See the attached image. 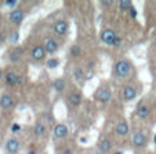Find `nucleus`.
Instances as JSON below:
<instances>
[{"instance_id":"nucleus-1","label":"nucleus","mask_w":156,"mask_h":154,"mask_svg":"<svg viewBox=\"0 0 156 154\" xmlns=\"http://www.w3.org/2000/svg\"><path fill=\"white\" fill-rule=\"evenodd\" d=\"M130 71H131V64H130L129 60L122 58L118 60L115 62V67H113V74L118 78H126L129 77Z\"/></svg>"},{"instance_id":"nucleus-2","label":"nucleus","mask_w":156,"mask_h":154,"mask_svg":"<svg viewBox=\"0 0 156 154\" xmlns=\"http://www.w3.org/2000/svg\"><path fill=\"white\" fill-rule=\"evenodd\" d=\"M116 36H118V33H116V31L111 29V28H105V29H102V32H101L100 38H101V42L102 43H105V45H112L113 40L116 39Z\"/></svg>"},{"instance_id":"nucleus-3","label":"nucleus","mask_w":156,"mask_h":154,"mask_svg":"<svg viewBox=\"0 0 156 154\" xmlns=\"http://www.w3.org/2000/svg\"><path fill=\"white\" fill-rule=\"evenodd\" d=\"M94 97H95V100L100 101V103L106 104V103H109V100L112 97V93H111V90H109L108 88H100V89L95 92Z\"/></svg>"},{"instance_id":"nucleus-4","label":"nucleus","mask_w":156,"mask_h":154,"mask_svg":"<svg viewBox=\"0 0 156 154\" xmlns=\"http://www.w3.org/2000/svg\"><path fill=\"white\" fill-rule=\"evenodd\" d=\"M68 29H69V24L65 20H58L57 22H54V25H53L54 33L58 36H65L68 33Z\"/></svg>"},{"instance_id":"nucleus-5","label":"nucleus","mask_w":156,"mask_h":154,"mask_svg":"<svg viewBox=\"0 0 156 154\" xmlns=\"http://www.w3.org/2000/svg\"><path fill=\"white\" fill-rule=\"evenodd\" d=\"M69 133V129L68 126L65 124H57L54 125L53 128V136L55 137V139H64V137H66Z\"/></svg>"},{"instance_id":"nucleus-6","label":"nucleus","mask_w":156,"mask_h":154,"mask_svg":"<svg viewBox=\"0 0 156 154\" xmlns=\"http://www.w3.org/2000/svg\"><path fill=\"white\" fill-rule=\"evenodd\" d=\"M24 18H25V13L22 11L21 9H15V10H12V11L9 14V20H10V22H11V24H14V25H20V24H22Z\"/></svg>"},{"instance_id":"nucleus-7","label":"nucleus","mask_w":156,"mask_h":154,"mask_svg":"<svg viewBox=\"0 0 156 154\" xmlns=\"http://www.w3.org/2000/svg\"><path fill=\"white\" fill-rule=\"evenodd\" d=\"M137 96V90L134 86L131 85H127L123 88V92H122V99H123L124 101H131L134 100Z\"/></svg>"},{"instance_id":"nucleus-8","label":"nucleus","mask_w":156,"mask_h":154,"mask_svg":"<svg viewBox=\"0 0 156 154\" xmlns=\"http://www.w3.org/2000/svg\"><path fill=\"white\" fill-rule=\"evenodd\" d=\"M58 42L55 40V39H53V38H47L46 40H44V46H43V49H44V51L46 53H48V54H54L57 50H58Z\"/></svg>"},{"instance_id":"nucleus-9","label":"nucleus","mask_w":156,"mask_h":154,"mask_svg":"<svg viewBox=\"0 0 156 154\" xmlns=\"http://www.w3.org/2000/svg\"><path fill=\"white\" fill-rule=\"evenodd\" d=\"M15 104L14 101V97H12L11 95H3L2 97H0V108H3V110H10L12 108Z\"/></svg>"},{"instance_id":"nucleus-10","label":"nucleus","mask_w":156,"mask_h":154,"mask_svg":"<svg viewBox=\"0 0 156 154\" xmlns=\"http://www.w3.org/2000/svg\"><path fill=\"white\" fill-rule=\"evenodd\" d=\"M131 143L134 147H144L145 145H147V136L145 135H142L141 132H136V133L133 135L131 137Z\"/></svg>"},{"instance_id":"nucleus-11","label":"nucleus","mask_w":156,"mask_h":154,"mask_svg":"<svg viewBox=\"0 0 156 154\" xmlns=\"http://www.w3.org/2000/svg\"><path fill=\"white\" fill-rule=\"evenodd\" d=\"M20 150V142H18L17 137H11V139L7 140L6 143V151L9 154H17Z\"/></svg>"},{"instance_id":"nucleus-12","label":"nucleus","mask_w":156,"mask_h":154,"mask_svg":"<svg viewBox=\"0 0 156 154\" xmlns=\"http://www.w3.org/2000/svg\"><path fill=\"white\" fill-rule=\"evenodd\" d=\"M82 100H83V97H82V93L80 92L73 90V92H71L68 95V101L72 107H79L80 104H82Z\"/></svg>"},{"instance_id":"nucleus-13","label":"nucleus","mask_w":156,"mask_h":154,"mask_svg":"<svg viewBox=\"0 0 156 154\" xmlns=\"http://www.w3.org/2000/svg\"><path fill=\"white\" fill-rule=\"evenodd\" d=\"M44 56H46V51H44L43 46H35L32 49V51H30V57L35 61H41L44 58Z\"/></svg>"},{"instance_id":"nucleus-14","label":"nucleus","mask_w":156,"mask_h":154,"mask_svg":"<svg viewBox=\"0 0 156 154\" xmlns=\"http://www.w3.org/2000/svg\"><path fill=\"white\" fill-rule=\"evenodd\" d=\"M115 130H116V135H119V136H122V137H123V136H127V135H129V130H130L129 124H127L126 121L118 122V125H116Z\"/></svg>"},{"instance_id":"nucleus-15","label":"nucleus","mask_w":156,"mask_h":154,"mask_svg":"<svg viewBox=\"0 0 156 154\" xmlns=\"http://www.w3.org/2000/svg\"><path fill=\"white\" fill-rule=\"evenodd\" d=\"M98 148H100V151L101 153H104V154L109 153V151L112 150V142H111L109 139L100 140V143H98Z\"/></svg>"},{"instance_id":"nucleus-16","label":"nucleus","mask_w":156,"mask_h":154,"mask_svg":"<svg viewBox=\"0 0 156 154\" xmlns=\"http://www.w3.org/2000/svg\"><path fill=\"white\" fill-rule=\"evenodd\" d=\"M17 75L14 71H9L4 75V79H6L7 86H17Z\"/></svg>"},{"instance_id":"nucleus-17","label":"nucleus","mask_w":156,"mask_h":154,"mask_svg":"<svg viewBox=\"0 0 156 154\" xmlns=\"http://www.w3.org/2000/svg\"><path fill=\"white\" fill-rule=\"evenodd\" d=\"M22 51H24V49L22 47H17V49H14V50L10 53V61L14 64V62H18L21 60V54H22Z\"/></svg>"},{"instance_id":"nucleus-18","label":"nucleus","mask_w":156,"mask_h":154,"mask_svg":"<svg viewBox=\"0 0 156 154\" xmlns=\"http://www.w3.org/2000/svg\"><path fill=\"white\" fill-rule=\"evenodd\" d=\"M65 86H66V83H65V79H62V78H57L55 81L53 82V88L55 92L61 93L65 90Z\"/></svg>"},{"instance_id":"nucleus-19","label":"nucleus","mask_w":156,"mask_h":154,"mask_svg":"<svg viewBox=\"0 0 156 154\" xmlns=\"http://www.w3.org/2000/svg\"><path fill=\"white\" fill-rule=\"evenodd\" d=\"M137 115H138L140 119H147L149 117V107L140 104L138 108H137Z\"/></svg>"},{"instance_id":"nucleus-20","label":"nucleus","mask_w":156,"mask_h":154,"mask_svg":"<svg viewBox=\"0 0 156 154\" xmlns=\"http://www.w3.org/2000/svg\"><path fill=\"white\" fill-rule=\"evenodd\" d=\"M33 133H35L36 136H43V135H46V125H44L43 122H36L35 126H33Z\"/></svg>"},{"instance_id":"nucleus-21","label":"nucleus","mask_w":156,"mask_h":154,"mask_svg":"<svg viewBox=\"0 0 156 154\" xmlns=\"http://www.w3.org/2000/svg\"><path fill=\"white\" fill-rule=\"evenodd\" d=\"M58 65H59V60L55 58V57L48 58L47 61H46V67H47L48 69H55V68H58Z\"/></svg>"},{"instance_id":"nucleus-22","label":"nucleus","mask_w":156,"mask_h":154,"mask_svg":"<svg viewBox=\"0 0 156 154\" xmlns=\"http://www.w3.org/2000/svg\"><path fill=\"white\" fill-rule=\"evenodd\" d=\"M131 7H133V3L130 0H120V2H119V9H120L122 11H129Z\"/></svg>"},{"instance_id":"nucleus-23","label":"nucleus","mask_w":156,"mask_h":154,"mask_svg":"<svg viewBox=\"0 0 156 154\" xmlns=\"http://www.w3.org/2000/svg\"><path fill=\"white\" fill-rule=\"evenodd\" d=\"M73 78L76 81H83L84 79V71H83L82 68H79V67H76V68L73 69Z\"/></svg>"},{"instance_id":"nucleus-24","label":"nucleus","mask_w":156,"mask_h":154,"mask_svg":"<svg viewBox=\"0 0 156 154\" xmlns=\"http://www.w3.org/2000/svg\"><path fill=\"white\" fill-rule=\"evenodd\" d=\"M69 53H71L72 57H79L80 53H82V49H80L79 45H73L71 47V50H69Z\"/></svg>"},{"instance_id":"nucleus-25","label":"nucleus","mask_w":156,"mask_h":154,"mask_svg":"<svg viewBox=\"0 0 156 154\" xmlns=\"http://www.w3.org/2000/svg\"><path fill=\"white\" fill-rule=\"evenodd\" d=\"M3 4H4V6H7L9 9H15V7H17V4H18V2H17V0H4Z\"/></svg>"},{"instance_id":"nucleus-26","label":"nucleus","mask_w":156,"mask_h":154,"mask_svg":"<svg viewBox=\"0 0 156 154\" xmlns=\"http://www.w3.org/2000/svg\"><path fill=\"white\" fill-rule=\"evenodd\" d=\"M18 39H20V33H18L17 31H14V32L11 33V36H10V42H11V43H17Z\"/></svg>"},{"instance_id":"nucleus-27","label":"nucleus","mask_w":156,"mask_h":154,"mask_svg":"<svg viewBox=\"0 0 156 154\" xmlns=\"http://www.w3.org/2000/svg\"><path fill=\"white\" fill-rule=\"evenodd\" d=\"M24 83H25V77H24V74L17 75V86H24Z\"/></svg>"},{"instance_id":"nucleus-28","label":"nucleus","mask_w":156,"mask_h":154,"mask_svg":"<svg viewBox=\"0 0 156 154\" xmlns=\"http://www.w3.org/2000/svg\"><path fill=\"white\" fill-rule=\"evenodd\" d=\"M122 43H123V39H122L120 36H116V39L113 40V43H112L111 46H112V47H119V46H120Z\"/></svg>"},{"instance_id":"nucleus-29","label":"nucleus","mask_w":156,"mask_h":154,"mask_svg":"<svg viewBox=\"0 0 156 154\" xmlns=\"http://www.w3.org/2000/svg\"><path fill=\"white\" fill-rule=\"evenodd\" d=\"M129 13H130V17H131V18H134V20H136V18H137V15H138V11H137V9H136V7H134V6H133L131 9L129 10Z\"/></svg>"},{"instance_id":"nucleus-30","label":"nucleus","mask_w":156,"mask_h":154,"mask_svg":"<svg viewBox=\"0 0 156 154\" xmlns=\"http://www.w3.org/2000/svg\"><path fill=\"white\" fill-rule=\"evenodd\" d=\"M101 6H104V7H111V6H113V2H109V0H101Z\"/></svg>"},{"instance_id":"nucleus-31","label":"nucleus","mask_w":156,"mask_h":154,"mask_svg":"<svg viewBox=\"0 0 156 154\" xmlns=\"http://www.w3.org/2000/svg\"><path fill=\"white\" fill-rule=\"evenodd\" d=\"M20 129H21V125L20 124H12L11 125V132H12V133H17Z\"/></svg>"},{"instance_id":"nucleus-32","label":"nucleus","mask_w":156,"mask_h":154,"mask_svg":"<svg viewBox=\"0 0 156 154\" xmlns=\"http://www.w3.org/2000/svg\"><path fill=\"white\" fill-rule=\"evenodd\" d=\"M80 143H82V145H86V143H87V137L82 136V137H80Z\"/></svg>"},{"instance_id":"nucleus-33","label":"nucleus","mask_w":156,"mask_h":154,"mask_svg":"<svg viewBox=\"0 0 156 154\" xmlns=\"http://www.w3.org/2000/svg\"><path fill=\"white\" fill-rule=\"evenodd\" d=\"M64 154H72V150H71V148H65Z\"/></svg>"},{"instance_id":"nucleus-34","label":"nucleus","mask_w":156,"mask_h":154,"mask_svg":"<svg viewBox=\"0 0 156 154\" xmlns=\"http://www.w3.org/2000/svg\"><path fill=\"white\" fill-rule=\"evenodd\" d=\"M28 154H36V151L35 150H29L28 151Z\"/></svg>"},{"instance_id":"nucleus-35","label":"nucleus","mask_w":156,"mask_h":154,"mask_svg":"<svg viewBox=\"0 0 156 154\" xmlns=\"http://www.w3.org/2000/svg\"><path fill=\"white\" fill-rule=\"evenodd\" d=\"M112 154H123V151H120V150H118V151H115V153H112Z\"/></svg>"},{"instance_id":"nucleus-36","label":"nucleus","mask_w":156,"mask_h":154,"mask_svg":"<svg viewBox=\"0 0 156 154\" xmlns=\"http://www.w3.org/2000/svg\"><path fill=\"white\" fill-rule=\"evenodd\" d=\"M153 143H155V145H156V135H155V136H153Z\"/></svg>"},{"instance_id":"nucleus-37","label":"nucleus","mask_w":156,"mask_h":154,"mask_svg":"<svg viewBox=\"0 0 156 154\" xmlns=\"http://www.w3.org/2000/svg\"><path fill=\"white\" fill-rule=\"evenodd\" d=\"M153 46H155V49H156V38H155V40H153Z\"/></svg>"},{"instance_id":"nucleus-38","label":"nucleus","mask_w":156,"mask_h":154,"mask_svg":"<svg viewBox=\"0 0 156 154\" xmlns=\"http://www.w3.org/2000/svg\"><path fill=\"white\" fill-rule=\"evenodd\" d=\"M0 78H2V69H0Z\"/></svg>"}]
</instances>
